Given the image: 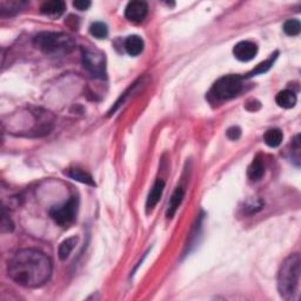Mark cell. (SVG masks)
Here are the masks:
<instances>
[{"label":"cell","mask_w":301,"mask_h":301,"mask_svg":"<svg viewBox=\"0 0 301 301\" xmlns=\"http://www.w3.org/2000/svg\"><path fill=\"white\" fill-rule=\"evenodd\" d=\"M51 259L43 252L26 248L17 252L9 261L7 272L13 281L26 288L44 286L52 276Z\"/></svg>","instance_id":"1"},{"label":"cell","mask_w":301,"mask_h":301,"mask_svg":"<svg viewBox=\"0 0 301 301\" xmlns=\"http://www.w3.org/2000/svg\"><path fill=\"white\" fill-rule=\"evenodd\" d=\"M301 273V259L298 253L289 255L282 262L278 274V291L281 298L287 301H294L299 298Z\"/></svg>","instance_id":"2"},{"label":"cell","mask_w":301,"mask_h":301,"mask_svg":"<svg viewBox=\"0 0 301 301\" xmlns=\"http://www.w3.org/2000/svg\"><path fill=\"white\" fill-rule=\"evenodd\" d=\"M33 43L38 50L51 55L69 54L75 47L72 37L60 32H41L36 36Z\"/></svg>","instance_id":"3"},{"label":"cell","mask_w":301,"mask_h":301,"mask_svg":"<svg viewBox=\"0 0 301 301\" xmlns=\"http://www.w3.org/2000/svg\"><path fill=\"white\" fill-rule=\"evenodd\" d=\"M243 91V78L239 75H225L217 80L210 89V97L216 101H225L238 96Z\"/></svg>","instance_id":"4"},{"label":"cell","mask_w":301,"mask_h":301,"mask_svg":"<svg viewBox=\"0 0 301 301\" xmlns=\"http://www.w3.org/2000/svg\"><path fill=\"white\" fill-rule=\"evenodd\" d=\"M78 198L71 197L65 204L53 207L50 210V216L59 226L66 227V226L71 225L75 220L78 212Z\"/></svg>","instance_id":"5"},{"label":"cell","mask_w":301,"mask_h":301,"mask_svg":"<svg viewBox=\"0 0 301 301\" xmlns=\"http://www.w3.org/2000/svg\"><path fill=\"white\" fill-rule=\"evenodd\" d=\"M82 64L86 70L96 78L105 77V55L99 51L85 50L82 52Z\"/></svg>","instance_id":"6"},{"label":"cell","mask_w":301,"mask_h":301,"mask_svg":"<svg viewBox=\"0 0 301 301\" xmlns=\"http://www.w3.org/2000/svg\"><path fill=\"white\" fill-rule=\"evenodd\" d=\"M233 54L239 62H251L258 54V46L252 41H240L233 47Z\"/></svg>","instance_id":"7"},{"label":"cell","mask_w":301,"mask_h":301,"mask_svg":"<svg viewBox=\"0 0 301 301\" xmlns=\"http://www.w3.org/2000/svg\"><path fill=\"white\" fill-rule=\"evenodd\" d=\"M148 6L145 2H131L125 9V17L132 22H141L147 16Z\"/></svg>","instance_id":"8"},{"label":"cell","mask_w":301,"mask_h":301,"mask_svg":"<svg viewBox=\"0 0 301 301\" xmlns=\"http://www.w3.org/2000/svg\"><path fill=\"white\" fill-rule=\"evenodd\" d=\"M164 188H165L164 180L158 179L157 182L154 183L152 190H150L148 197H147V201H146V209H147V212L152 210L154 207L158 205V202L160 201L161 195H163V192H164Z\"/></svg>","instance_id":"9"},{"label":"cell","mask_w":301,"mask_h":301,"mask_svg":"<svg viewBox=\"0 0 301 301\" xmlns=\"http://www.w3.org/2000/svg\"><path fill=\"white\" fill-rule=\"evenodd\" d=\"M65 3L60 2V0H53V2L44 3L40 7V12L43 13L44 16L55 18L62 16V14L65 12Z\"/></svg>","instance_id":"10"},{"label":"cell","mask_w":301,"mask_h":301,"mask_svg":"<svg viewBox=\"0 0 301 301\" xmlns=\"http://www.w3.org/2000/svg\"><path fill=\"white\" fill-rule=\"evenodd\" d=\"M184 197H185V191H184L183 187H176L175 191L173 192L171 199H169L168 206H167V210H166V217L168 219L174 217V214L178 210L179 206L182 205V202L184 200Z\"/></svg>","instance_id":"11"},{"label":"cell","mask_w":301,"mask_h":301,"mask_svg":"<svg viewBox=\"0 0 301 301\" xmlns=\"http://www.w3.org/2000/svg\"><path fill=\"white\" fill-rule=\"evenodd\" d=\"M265 174V166L260 157H255L247 169V175L252 182H258Z\"/></svg>","instance_id":"12"},{"label":"cell","mask_w":301,"mask_h":301,"mask_svg":"<svg viewBox=\"0 0 301 301\" xmlns=\"http://www.w3.org/2000/svg\"><path fill=\"white\" fill-rule=\"evenodd\" d=\"M125 50L132 56H137L144 51V40L139 36H130L125 40Z\"/></svg>","instance_id":"13"},{"label":"cell","mask_w":301,"mask_h":301,"mask_svg":"<svg viewBox=\"0 0 301 301\" xmlns=\"http://www.w3.org/2000/svg\"><path fill=\"white\" fill-rule=\"evenodd\" d=\"M276 101L278 106L282 108H292L295 106L296 104V96L295 93L291 91V89H284V91H280L277 94Z\"/></svg>","instance_id":"14"},{"label":"cell","mask_w":301,"mask_h":301,"mask_svg":"<svg viewBox=\"0 0 301 301\" xmlns=\"http://www.w3.org/2000/svg\"><path fill=\"white\" fill-rule=\"evenodd\" d=\"M65 174L72 180H75V182L85 184V185H88V186H96V182H94L92 176L89 175L88 173L81 171V169H78V168L70 169V171L65 172Z\"/></svg>","instance_id":"15"},{"label":"cell","mask_w":301,"mask_h":301,"mask_svg":"<svg viewBox=\"0 0 301 301\" xmlns=\"http://www.w3.org/2000/svg\"><path fill=\"white\" fill-rule=\"evenodd\" d=\"M282 139H284V133L279 129H270L263 135V141L269 147L276 148L281 145Z\"/></svg>","instance_id":"16"},{"label":"cell","mask_w":301,"mask_h":301,"mask_svg":"<svg viewBox=\"0 0 301 301\" xmlns=\"http://www.w3.org/2000/svg\"><path fill=\"white\" fill-rule=\"evenodd\" d=\"M77 243H78L77 236H72V238H67L66 240H64V242L60 244V246L58 248V255L60 260L64 261L70 257L71 252L73 251V248L75 247Z\"/></svg>","instance_id":"17"},{"label":"cell","mask_w":301,"mask_h":301,"mask_svg":"<svg viewBox=\"0 0 301 301\" xmlns=\"http://www.w3.org/2000/svg\"><path fill=\"white\" fill-rule=\"evenodd\" d=\"M277 55H278V52H276V53L270 55L268 59L265 60V62H262V63L259 64V65L257 67H255V69H253V70L251 71L250 73L246 74V78H251V77H254V75L266 73L267 71H268L270 69V67L273 66V63L276 62Z\"/></svg>","instance_id":"18"},{"label":"cell","mask_w":301,"mask_h":301,"mask_svg":"<svg viewBox=\"0 0 301 301\" xmlns=\"http://www.w3.org/2000/svg\"><path fill=\"white\" fill-rule=\"evenodd\" d=\"M89 33L97 39H105L108 36V27L104 22H93L89 27Z\"/></svg>","instance_id":"19"},{"label":"cell","mask_w":301,"mask_h":301,"mask_svg":"<svg viewBox=\"0 0 301 301\" xmlns=\"http://www.w3.org/2000/svg\"><path fill=\"white\" fill-rule=\"evenodd\" d=\"M301 31L300 21L296 19H289L284 24V32L289 37L299 36Z\"/></svg>","instance_id":"20"},{"label":"cell","mask_w":301,"mask_h":301,"mask_svg":"<svg viewBox=\"0 0 301 301\" xmlns=\"http://www.w3.org/2000/svg\"><path fill=\"white\" fill-rule=\"evenodd\" d=\"M25 5V3H21V2H2L0 3V10H2V14L4 16L5 14L6 11H9V12H12V11H19L21 9L22 6Z\"/></svg>","instance_id":"21"},{"label":"cell","mask_w":301,"mask_h":301,"mask_svg":"<svg viewBox=\"0 0 301 301\" xmlns=\"http://www.w3.org/2000/svg\"><path fill=\"white\" fill-rule=\"evenodd\" d=\"M13 229V224L10 218H7L5 214V210H3V218H2V232H11Z\"/></svg>","instance_id":"22"},{"label":"cell","mask_w":301,"mask_h":301,"mask_svg":"<svg viewBox=\"0 0 301 301\" xmlns=\"http://www.w3.org/2000/svg\"><path fill=\"white\" fill-rule=\"evenodd\" d=\"M226 134H227V137L231 139V140H238L240 135H242V130H240L238 126H232L231 129L227 130Z\"/></svg>","instance_id":"23"},{"label":"cell","mask_w":301,"mask_h":301,"mask_svg":"<svg viewBox=\"0 0 301 301\" xmlns=\"http://www.w3.org/2000/svg\"><path fill=\"white\" fill-rule=\"evenodd\" d=\"M73 6L79 11H86L91 7V2H88V0H77V2H73Z\"/></svg>","instance_id":"24"}]
</instances>
